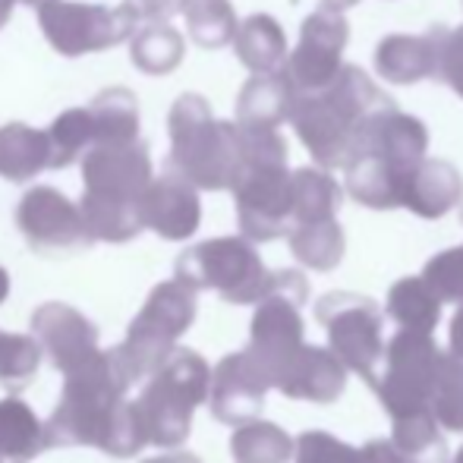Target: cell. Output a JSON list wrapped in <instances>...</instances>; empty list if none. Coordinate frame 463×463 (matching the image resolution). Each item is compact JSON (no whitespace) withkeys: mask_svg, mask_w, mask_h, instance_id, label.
I'll return each instance as SVG.
<instances>
[{"mask_svg":"<svg viewBox=\"0 0 463 463\" xmlns=\"http://www.w3.org/2000/svg\"><path fill=\"white\" fill-rule=\"evenodd\" d=\"M350 25L341 16V10L322 6L312 16L303 19L299 25V44L290 57H287V80H290L293 92H318L328 82H335V76L344 67V48H347Z\"/></svg>","mask_w":463,"mask_h":463,"instance_id":"13","label":"cell"},{"mask_svg":"<svg viewBox=\"0 0 463 463\" xmlns=\"http://www.w3.org/2000/svg\"><path fill=\"white\" fill-rule=\"evenodd\" d=\"M445 25H432L426 35H388L375 48V70L384 82L416 86L422 80H439Z\"/></svg>","mask_w":463,"mask_h":463,"instance_id":"18","label":"cell"},{"mask_svg":"<svg viewBox=\"0 0 463 463\" xmlns=\"http://www.w3.org/2000/svg\"><path fill=\"white\" fill-rule=\"evenodd\" d=\"M54 148L51 133L29 123H4L0 127V177L10 184H29L42 171H51Z\"/></svg>","mask_w":463,"mask_h":463,"instance_id":"22","label":"cell"},{"mask_svg":"<svg viewBox=\"0 0 463 463\" xmlns=\"http://www.w3.org/2000/svg\"><path fill=\"white\" fill-rule=\"evenodd\" d=\"M269 388H275L271 372L250 347L224 356L212 372V394H208L214 420L227 422V426H243V422L259 420Z\"/></svg>","mask_w":463,"mask_h":463,"instance_id":"15","label":"cell"},{"mask_svg":"<svg viewBox=\"0 0 463 463\" xmlns=\"http://www.w3.org/2000/svg\"><path fill=\"white\" fill-rule=\"evenodd\" d=\"M460 224H463V205H460Z\"/></svg>","mask_w":463,"mask_h":463,"instance_id":"49","label":"cell"},{"mask_svg":"<svg viewBox=\"0 0 463 463\" xmlns=\"http://www.w3.org/2000/svg\"><path fill=\"white\" fill-rule=\"evenodd\" d=\"M212 394V369L195 350L177 347L148 375L146 391L136 401L148 445L177 448L189 439L193 413Z\"/></svg>","mask_w":463,"mask_h":463,"instance_id":"5","label":"cell"},{"mask_svg":"<svg viewBox=\"0 0 463 463\" xmlns=\"http://www.w3.org/2000/svg\"><path fill=\"white\" fill-rule=\"evenodd\" d=\"M142 221L161 240H189L202 224L199 186L174 171L155 177L142 195Z\"/></svg>","mask_w":463,"mask_h":463,"instance_id":"17","label":"cell"},{"mask_svg":"<svg viewBox=\"0 0 463 463\" xmlns=\"http://www.w3.org/2000/svg\"><path fill=\"white\" fill-rule=\"evenodd\" d=\"M82 180H86V195L142 205V195L155 180L148 146L142 139L92 146L82 155Z\"/></svg>","mask_w":463,"mask_h":463,"instance_id":"14","label":"cell"},{"mask_svg":"<svg viewBox=\"0 0 463 463\" xmlns=\"http://www.w3.org/2000/svg\"><path fill=\"white\" fill-rule=\"evenodd\" d=\"M344 202V189L325 167L293 171V227L309 221H328Z\"/></svg>","mask_w":463,"mask_h":463,"instance_id":"27","label":"cell"},{"mask_svg":"<svg viewBox=\"0 0 463 463\" xmlns=\"http://www.w3.org/2000/svg\"><path fill=\"white\" fill-rule=\"evenodd\" d=\"M142 463H202L195 454H186V451H171V454H161V458H152V460H142Z\"/></svg>","mask_w":463,"mask_h":463,"instance_id":"43","label":"cell"},{"mask_svg":"<svg viewBox=\"0 0 463 463\" xmlns=\"http://www.w3.org/2000/svg\"><path fill=\"white\" fill-rule=\"evenodd\" d=\"M293 92L287 73H252V80L240 89L237 98V123L246 129H278L290 120Z\"/></svg>","mask_w":463,"mask_h":463,"instance_id":"21","label":"cell"},{"mask_svg":"<svg viewBox=\"0 0 463 463\" xmlns=\"http://www.w3.org/2000/svg\"><path fill=\"white\" fill-rule=\"evenodd\" d=\"M32 335L42 344V354L63 375L80 369L98 354V328L80 309L67 303H44L32 312Z\"/></svg>","mask_w":463,"mask_h":463,"instance_id":"16","label":"cell"},{"mask_svg":"<svg viewBox=\"0 0 463 463\" xmlns=\"http://www.w3.org/2000/svg\"><path fill=\"white\" fill-rule=\"evenodd\" d=\"M38 25L57 54L82 57L133 38L139 16L129 4L104 6L82 0H48L38 6Z\"/></svg>","mask_w":463,"mask_h":463,"instance_id":"9","label":"cell"},{"mask_svg":"<svg viewBox=\"0 0 463 463\" xmlns=\"http://www.w3.org/2000/svg\"><path fill=\"white\" fill-rule=\"evenodd\" d=\"M422 278L441 297V303H463V246L432 256L422 269Z\"/></svg>","mask_w":463,"mask_h":463,"instance_id":"37","label":"cell"},{"mask_svg":"<svg viewBox=\"0 0 463 463\" xmlns=\"http://www.w3.org/2000/svg\"><path fill=\"white\" fill-rule=\"evenodd\" d=\"M171 155L167 171L186 177L199 189H233L243 174V133L240 123L214 120L212 104L202 95L186 92L167 114Z\"/></svg>","mask_w":463,"mask_h":463,"instance_id":"3","label":"cell"},{"mask_svg":"<svg viewBox=\"0 0 463 463\" xmlns=\"http://www.w3.org/2000/svg\"><path fill=\"white\" fill-rule=\"evenodd\" d=\"M51 148H54V161L51 171L70 167L73 161H80L89 148L95 146V123L89 108H70L51 123Z\"/></svg>","mask_w":463,"mask_h":463,"instance_id":"34","label":"cell"},{"mask_svg":"<svg viewBox=\"0 0 463 463\" xmlns=\"http://www.w3.org/2000/svg\"><path fill=\"white\" fill-rule=\"evenodd\" d=\"M316 318L328 331V347L350 372L363 375L375 388L384 363V316L375 299L360 293H325L316 303Z\"/></svg>","mask_w":463,"mask_h":463,"instance_id":"8","label":"cell"},{"mask_svg":"<svg viewBox=\"0 0 463 463\" xmlns=\"http://www.w3.org/2000/svg\"><path fill=\"white\" fill-rule=\"evenodd\" d=\"M297 463H363V451L328 432H303L297 439Z\"/></svg>","mask_w":463,"mask_h":463,"instance_id":"38","label":"cell"},{"mask_svg":"<svg viewBox=\"0 0 463 463\" xmlns=\"http://www.w3.org/2000/svg\"><path fill=\"white\" fill-rule=\"evenodd\" d=\"M360 0H322V6H331V10H350V6H356Z\"/></svg>","mask_w":463,"mask_h":463,"instance_id":"46","label":"cell"},{"mask_svg":"<svg viewBox=\"0 0 463 463\" xmlns=\"http://www.w3.org/2000/svg\"><path fill=\"white\" fill-rule=\"evenodd\" d=\"M347 366L341 363V356L335 350L325 347H303L280 366L275 375V388L284 391L293 401H316V403H331L341 397L344 384H347Z\"/></svg>","mask_w":463,"mask_h":463,"instance_id":"19","label":"cell"},{"mask_svg":"<svg viewBox=\"0 0 463 463\" xmlns=\"http://www.w3.org/2000/svg\"><path fill=\"white\" fill-rule=\"evenodd\" d=\"M388 108H397L394 98L384 95L360 67L344 63L335 82L318 92L293 98L290 123L316 165L335 171V167H347L366 123L378 110Z\"/></svg>","mask_w":463,"mask_h":463,"instance_id":"2","label":"cell"},{"mask_svg":"<svg viewBox=\"0 0 463 463\" xmlns=\"http://www.w3.org/2000/svg\"><path fill=\"white\" fill-rule=\"evenodd\" d=\"M290 252L297 262H303L312 271H331L341 265L347 240L335 218L328 221H309V224H297L290 233Z\"/></svg>","mask_w":463,"mask_h":463,"instance_id":"28","label":"cell"},{"mask_svg":"<svg viewBox=\"0 0 463 463\" xmlns=\"http://www.w3.org/2000/svg\"><path fill=\"white\" fill-rule=\"evenodd\" d=\"M451 354L463 360V303L458 306V312L451 318Z\"/></svg>","mask_w":463,"mask_h":463,"instance_id":"42","label":"cell"},{"mask_svg":"<svg viewBox=\"0 0 463 463\" xmlns=\"http://www.w3.org/2000/svg\"><path fill=\"white\" fill-rule=\"evenodd\" d=\"M439 82H448L463 98V25L448 29L445 48H441V73Z\"/></svg>","mask_w":463,"mask_h":463,"instance_id":"39","label":"cell"},{"mask_svg":"<svg viewBox=\"0 0 463 463\" xmlns=\"http://www.w3.org/2000/svg\"><path fill=\"white\" fill-rule=\"evenodd\" d=\"M432 413L448 432H463V360L448 350L441 356L439 382L432 394Z\"/></svg>","mask_w":463,"mask_h":463,"instance_id":"36","label":"cell"},{"mask_svg":"<svg viewBox=\"0 0 463 463\" xmlns=\"http://www.w3.org/2000/svg\"><path fill=\"white\" fill-rule=\"evenodd\" d=\"M243 174L233 186L240 231L252 243H271L293 231V174L287 171V142L278 129H246Z\"/></svg>","mask_w":463,"mask_h":463,"instance_id":"4","label":"cell"},{"mask_svg":"<svg viewBox=\"0 0 463 463\" xmlns=\"http://www.w3.org/2000/svg\"><path fill=\"white\" fill-rule=\"evenodd\" d=\"M441 356L445 354L435 347L432 335H422V331L401 328L388 341L375 391L382 407L394 420L407 413H420V410H432Z\"/></svg>","mask_w":463,"mask_h":463,"instance_id":"10","label":"cell"},{"mask_svg":"<svg viewBox=\"0 0 463 463\" xmlns=\"http://www.w3.org/2000/svg\"><path fill=\"white\" fill-rule=\"evenodd\" d=\"M363 463H410L407 454L394 445V439L384 441V439H375L363 448Z\"/></svg>","mask_w":463,"mask_h":463,"instance_id":"41","label":"cell"},{"mask_svg":"<svg viewBox=\"0 0 463 463\" xmlns=\"http://www.w3.org/2000/svg\"><path fill=\"white\" fill-rule=\"evenodd\" d=\"M195 287H189L186 280H161L152 293H148L146 306L139 309V316L133 318L127 331V341L120 344L123 356L133 366L136 378L152 375L167 356L177 350V341L189 331L195 318Z\"/></svg>","mask_w":463,"mask_h":463,"instance_id":"7","label":"cell"},{"mask_svg":"<svg viewBox=\"0 0 463 463\" xmlns=\"http://www.w3.org/2000/svg\"><path fill=\"white\" fill-rule=\"evenodd\" d=\"M240 63L252 73H280L287 67V35L269 13H252L246 23H240L233 38Z\"/></svg>","mask_w":463,"mask_h":463,"instance_id":"24","label":"cell"},{"mask_svg":"<svg viewBox=\"0 0 463 463\" xmlns=\"http://www.w3.org/2000/svg\"><path fill=\"white\" fill-rule=\"evenodd\" d=\"M231 454L237 463H287L297 454V441L275 422L252 420L233 432Z\"/></svg>","mask_w":463,"mask_h":463,"instance_id":"31","label":"cell"},{"mask_svg":"<svg viewBox=\"0 0 463 463\" xmlns=\"http://www.w3.org/2000/svg\"><path fill=\"white\" fill-rule=\"evenodd\" d=\"M394 445L407 454L410 463H445L448 445L439 432V420L432 410H420V413H407L394 420Z\"/></svg>","mask_w":463,"mask_h":463,"instance_id":"32","label":"cell"},{"mask_svg":"<svg viewBox=\"0 0 463 463\" xmlns=\"http://www.w3.org/2000/svg\"><path fill=\"white\" fill-rule=\"evenodd\" d=\"M463 199V177L451 161L426 158L407 180L403 189V208H410L420 218H445Z\"/></svg>","mask_w":463,"mask_h":463,"instance_id":"20","label":"cell"},{"mask_svg":"<svg viewBox=\"0 0 463 463\" xmlns=\"http://www.w3.org/2000/svg\"><path fill=\"white\" fill-rule=\"evenodd\" d=\"M186 29L199 48H224L237 38V13L227 0H186L184 4Z\"/></svg>","mask_w":463,"mask_h":463,"instance_id":"33","label":"cell"},{"mask_svg":"<svg viewBox=\"0 0 463 463\" xmlns=\"http://www.w3.org/2000/svg\"><path fill=\"white\" fill-rule=\"evenodd\" d=\"M48 448H54L51 426H44L25 401L4 397L0 401V458L29 463Z\"/></svg>","mask_w":463,"mask_h":463,"instance_id":"23","label":"cell"},{"mask_svg":"<svg viewBox=\"0 0 463 463\" xmlns=\"http://www.w3.org/2000/svg\"><path fill=\"white\" fill-rule=\"evenodd\" d=\"M127 4L136 10L139 23H167L177 13H184L186 0H127Z\"/></svg>","mask_w":463,"mask_h":463,"instance_id":"40","label":"cell"},{"mask_svg":"<svg viewBox=\"0 0 463 463\" xmlns=\"http://www.w3.org/2000/svg\"><path fill=\"white\" fill-rule=\"evenodd\" d=\"M454 463H463V448H460V454H458V458H454Z\"/></svg>","mask_w":463,"mask_h":463,"instance_id":"48","label":"cell"},{"mask_svg":"<svg viewBox=\"0 0 463 463\" xmlns=\"http://www.w3.org/2000/svg\"><path fill=\"white\" fill-rule=\"evenodd\" d=\"M42 344L35 335H6L0 331V384L23 391L42 366Z\"/></svg>","mask_w":463,"mask_h":463,"instance_id":"35","label":"cell"},{"mask_svg":"<svg viewBox=\"0 0 463 463\" xmlns=\"http://www.w3.org/2000/svg\"><path fill=\"white\" fill-rule=\"evenodd\" d=\"M89 114L95 123V146L139 139V101L129 89L114 86L98 92L89 101Z\"/></svg>","mask_w":463,"mask_h":463,"instance_id":"26","label":"cell"},{"mask_svg":"<svg viewBox=\"0 0 463 463\" xmlns=\"http://www.w3.org/2000/svg\"><path fill=\"white\" fill-rule=\"evenodd\" d=\"M186 54L184 35L167 23H146L133 35V63L146 76H167L180 67Z\"/></svg>","mask_w":463,"mask_h":463,"instance_id":"29","label":"cell"},{"mask_svg":"<svg viewBox=\"0 0 463 463\" xmlns=\"http://www.w3.org/2000/svg\"><path fill=\"white\" fill-rule=\"evenodd\" d=\"M13 218L38 256H73L95 243L82 208L54 186H32L19 199Z\"/></svg>","mask_w":463,"mask_h":463,"instance_id":"12","label":"cell"},{"mask_svg":"<svg viewBox=\"0 0 463 463\" xmlns=\"http://www.w3.org/2000/svg\"><path fill=\"white\" fill-rule=\"evenodd\" d=\"M80 208H82V218H86L89 231H92V237L101 240V243H129V240L146 231L142 205L95 199V195L82 193Z\"/></svg>","mask_w":463,"mask_h":463,"instance_id":"30","label":"cell"},{"mask_svg":"<svg viewBox=\"0 0 463 463\" xmlns=\"http://www.w3.org/2000/svg\"><path fill=\"white\" fill-rule=\"evenodd\" d=\"M19 4H29V6H35V10H38V6L48 4V0H19Z\"/></svg>","mask_w":463,"mask_h":463,"instance_id":"47","label":"cell"},{"mask_svg":"<svg viewBox=\"0 0 463 463\" xmlns=\"http://www.w3.org/2000/svg\"><path fill=\"white\" fill-rule=\"evenodd\" d=\"M388 316L401 328L432 335L441 318V297L426 284V278H401L388 290Z\"/></svg>","mask_w":463,"mask_h":463,"instance_id":"25","label":"cell"},{"mask_svg":"<svg viewBox=\"0 0 463 463\" xmlns=\"http://www.w3.org/2000/svg\"><path fill=\"white\" fill-rule=\"evenodd\" d=\"M10 297V275H6V269L0 265V303Z\"/></svg>","mask_w":463,"mask_h":463,"instance_id":"45","label":"cell"},{"mask_svg":"<svg viewBox=\"0 0 463 463\" xmlns=\"http://www.w3.org/2000/svg\"><path fill=\"white\" fill-rule=\"evenodd\" d=\"M275 271L265 269L252 240L214 237L199 246H189L177 259V278L195 290H214L233 306H250L265 297Z\"/></svg>","mask_w":463,"mask_h":463,"instance_id":"6","label":"cell"},{"mask_svg":"<svg viewBox=\"0 0 463 463\" xmlns=\"http://www.w3.org/2000/svg\"><path fill=\"white\" fill-rule=\"evenodd\" d=\"M309 299V284L299 271H275L271 287L256 303L250 328V350L271 372V382L287 360L303 347V318L299 309Z\"/></svg>","mask_w":463,"mask_h":463,"instance_id":"11","label":"cell"},{"mask_svg":"<svg viewBox=\"0 0 463 463\" xmlns=\"http://www.w3.org/2000/svg\"><path fill=\"white\" fill-rule=\"evenodd\" d=\"M0 460H4V458H0Z\"/></svg>","mask_w":463,"mask_h":463,"instance_id":"50","label":"cell"},{"mask_svg":"<svg viewBox=\"0 0 463 463\" xmlns=\"http://www.w3.org/2000/svg\"><path fill=\"white\" fill-rule=\"evenodd\" d=\"M136 382L120 347L98 350L89 363L67 372L61 403L48 422L54 448H98L108 458H136L148 445L136 401H123Z\"/></svg>","mask_w":463,"mask_h":463,"instance_id":"1","label":"cell"},{"mask_svg":"<svg viewBox=\"0 0 463 463\" xmlns=\"http://www.w3.org/2000/svg\"><path fill=\"white\" fill-rule=\"evenodd\" d=\"M13 4H16V0H0V29H4V25L10 23V16H13Z\"/></svg>","mask_w":463,"mask_h":463,"instance_id":"44","label":"cell"}]
</instances>
